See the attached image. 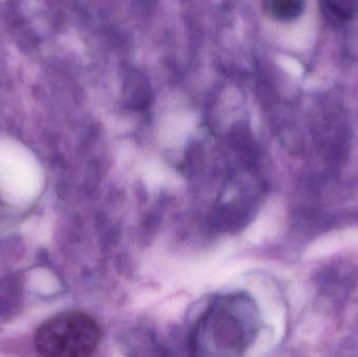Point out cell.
Instances as JSON below:
<instances>
[{
    "label": "cell",
    "mask_w": 358,
    "mask_h": 357,
    "mask_svg": "<svg viewBox=\"0 0 358 357\" xmlns=\"http://www.w3.org/2000/svg\"><path fill=\"white\" fill-rule=\"evenodd\" d=\"M101 341L98 323L79 312H67L48 319L38 329L35 346L44 356H92Z\"/></svg>",
    "instance_id": "1"
},
{
    "label": "cell",
    "mask_w": 358,
    "mask_h": 357,
    "mask_svg": "<svg viewBox=\"0 0 358 357\" xmlns=\"http://www.w3.org/2000/svg\"><path fill=\"white\" fill-rule=\"evenodd\" d=\"M304 0H269L268 12L280 21H292L302 15Z\"/></svg>",
    "instance_id": "2"
}]
</instances>
